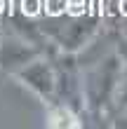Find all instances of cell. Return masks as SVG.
<instances>
[{"mask_svg": "<svg viewBox=\"0 0 127 129\" xmlns=\"http://www.w3.org/2000/svg\"><path fill=\"white\" fill-rule=\"evenodd\" d=\"M113 110L115 113H127V63L122 66V75H120V82H118V89H115V99H113Z\"/></svg>", "mask_w": 127, "mask_h": 129, "instance_id": "cell-6", "label": "cell"}, {"mask_svg": "<svg viewBox=\"0 0 127 129\" xmlns=\"http://www.w3.org/2000/svg\"><path fill=\"white\" fill-rule=\"evenodd\" d=\"M115 45H118V47H115V52L122 56V61L127 63V24L120 28V33H118V40H115Z\"/></svg>", "mask_w": 127, "mask_h": 129, "instance_id": "cell-7", "label": "cell"}, {"mask_svg": "<svg viewBox=\"0 0 127 129\" xmlns=\"http://www.w3.org/2000/svg\"><path fill=\"white\" fill-rule=\"evenodd\" d=\"M122 56L108 54L99 59L96 63L85 68L83 73V99H85V110L92 117H101L108 108H113L115 89L122 75Z\"/></svg>", "mask_w": 127, "mask_h": 129, "instance_id": "cell-1", "label": "cell"}, {"mask_svg": "<svg viewBox=\"0 0 127 129\" xmlns=\"http://www.w3.org/2000/svg\"><path fill=\"white\" fill-rule=\"evenodd\" d=\"M19 78L21 85H26L35 96H40L42 101L52 103L54 101V87H57V73H54V63L49 56H35L31 59L24 68H19L14 73Z\"/></svg>", "mask_w": 127, "mask_h": 129, "instance_id": "cell-3", "label": "cell"}, {"mask_svg": "<svg viewBox=\"0 0 127 129\" xmlns=\"http://www.w3.org/2000/svg\"><path fill=\"white\" fill-rule=\"evenodd\" d=\"M40 54H42L40 47H33L31 42H24V40L3 42L0 45V66H3L5 71L17 73L19 68H24L31 59L40 56Z\"/></svg>", "mask_w": 127, "mask_h": 129, "instance_id": "cell-4", "label": "cell"}, {"mask_svg": "<svg viewBox=\"0 0 127 129\" xmlns=\"http://www.w3.org/2000/svg\"><path fill=\"white\" fill-rule=\"evenodd\" d=\"M47 124L49 127H83V120H80V113L73 110L71 106L52 101L49 115H47Z\"/></svg>", "mask_w": 127, "mask_h": 129, "instance_id": "cell-5", "label": "cell"}, {"mask_svg": "<svg viewBox=\"0 0 127 129\" xmlns=\"http://www.w3.org/2000/svg\"><path fill=\"white\" fill-rule=\"evenodd\" d=\"M99 31V14H75L68 17L61 26H54L49 31V38L57 42L61 52H75L87 47L89 40Z\"/></svg>", "mask_w": 127, "mask_h": 129, "instance_id": "cell-2", "label": "cell"}]
</instances>
